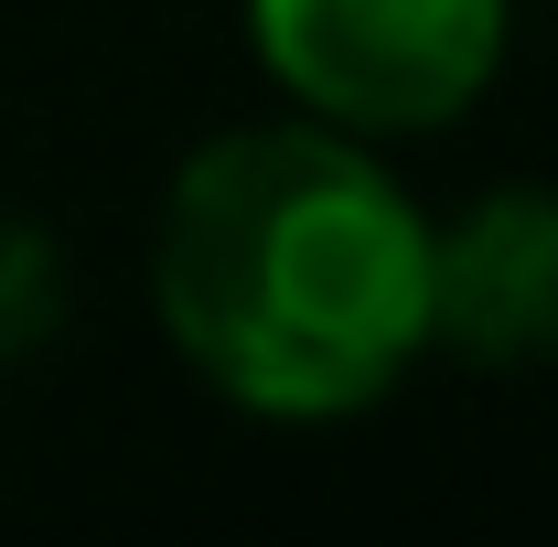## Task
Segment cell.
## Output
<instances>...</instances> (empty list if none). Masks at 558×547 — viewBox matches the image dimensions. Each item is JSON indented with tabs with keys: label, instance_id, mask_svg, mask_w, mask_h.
<instances>
[{
	"label": "cell",
	"instance_id": "6da1fadb",
	"mask_svg": "<svg viewBox=\"0 0 558 547\" xmlns=\"http://www.w3.org/2000/svg\"><path fill=\"white\" fill-rule=\"evenodd\" d=\"M150 323L236 418H365L429 354V205L376 139L301 108L215 130L150 215Z\"/></svg>",
	"mask_w": 558,
	"mask_h": 547
},
{
	"label": "cell",
	"instance_id": "7a4b0ae2",
	"mask_svg": "<svg viewBox=\"0 0 558 547\" xmlns=\"http://www.w3.org/2000/svg\"><path fill=\"white\" fill-rule=\"evenodd\" d=\"M515 0H247V54L279 108L376 150L473 119L505 75Z\"/></svg>",
	"mask_w": 558,
	"mask_h": 547
},
{
	"label": "cell",
	"instance_id": "3957f363",
	"mask_svg": "<svg viewBox=\"0 0 558 547\" xmlns=\"http://www.w3.org/2000/svg\"><path fill=\"white\" fill-rule=\"evenodd\" d=\"M429 354L558 365V183H484L451 226L429 215Z\"/></svg>",
	"mask_w": 558,
	"mask_h": 547
},
{
	"label": "cell",
	"instance_id": "277c9868",
	"mask_svg": "<svg viewBox=\"0 0 558 547\" xmlns=\"http://www.w3.org/2000/svg\"><path fill=\"white\" fill-rule=\"evenodd\" d=\"M65 312H75V269H65V247H54L33 215L0 205V365L44 354V343L65 333Z\"/></svg>",
	"mask_w": 558,
	"mask_h": 547
}]
</instances>
